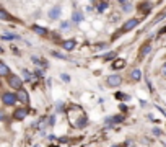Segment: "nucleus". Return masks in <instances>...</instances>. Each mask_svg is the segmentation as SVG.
Instances as JSON below:
<instances>
[{"mask_svg":"<svg viewBox=\"0 0 166 147\" xmlns=\"http://www.w3.org/2000/svg\"><path fill=\"white\" fill-rule=\"evenodd\" d=\"M150 51H151V46H150V44H145V46H143V49H142L140 56H142V57H143V56H147V54H148Z\"/></svg>","mask_w":166,"mask_h":147,"instance_id":"2eb2a0df","label":"nucleus"},{"mask_svg":"<svg viewBox=\"0 0 166 147\" xmlns=\"http://www.w3.org/2000/svg\"><path fill=\"white\" fill-rule=\"evenodd\" d=\"M8 85L15 90H20L23 88V80L18 75H8Z\"/></svg>","mask_w":166,"mask_h":147,"instance_id":"f03ea898","label":"nucleus"},{"mask_svg":"<svg viewBox=\"0 0 166 147\" xmlns=\"http://www.w3.org/2000/svg\"><path fill=\"white\" fill-rule=\"evenodd\" d=\"M17 98H18V102H21L23 105H28V102H29L28 93H26V90H23V88H20L17 92Z\"/></svg>","mask_w":166,"mask_h":147,"instance_id":"20e7f679","label":"nucleus"},{"mask_svg":"<svg viewBox=\"0 0 166 147\" xmlns=\"http://www.w3.org/2000/svg\"><path fill=\"white\" fill-rule=\"evenodd\" d=\"M124 65H125V62L122 61V59H117V62H114V64H112V67H114V69H122Z\"/></svg>","mask_w":166,"mask_h":147,"instance_id":"4468645a","label":"nucleus"},{"mask_svg":"<svg viewBox=\"0 0 166 147\" xmlns=\"http://www.w3.org/2000/svg\"><path fill=\"white\" fill-rule=\"evenodd\" d=\"M2 119H3V113H2V111H0V121H2Z\"/></svg>","mask_w":166,"mask_h":147,"instance_id":"412c9836","label":"nucleus"},{"mask_svg":"<svg viewBox=\"0 0 166 147\" xmlns=\"http://www.w3.org/2000/svg\"><path fill=\"white\" fill-rule=\"evenodd\" d=\"M130 77H132V80L138 82V80L142 78V70H140V69H133L132 74H130Z\"/></svg>","mask_w":166,"mask_h":147,"instance_id":"9b49d317","label":"nucleus"},{"mask_svg":"<svg viewBox=\"0 0 166 147\" xmlns=\"http://www.w3.org/2000/svg\"><path fill=\"white\" fill-rule=\"evenodd\" d=\"M2 38H3V39H17V34H12V33H7V34H3V36H2Z\"/></svg>","mask_w":166,"mask_h":147,"instance_id":"a211bd4d","label":"nucleus"},{"mask_svg":"<svg viewBox=\"0 0 166 147\" xmlns=\"http://www.w3.org/2000/svg\"><path fill=\"white\" fill-rule=\"evenodd\" d=\"M75 44H77L75 39H67V41H64V43H62V48L65 49V51H72V49L75 48Z\"/></svg>","mask_w":166,"mask_h":147,"instance_id":"6e6552de","label":"nucleus"},{"mask_svg":"<svg viewBox=\"0 0 166 147\" xmlns=\"http://www.w3.org/2000/svg\"><path fill=\"white\" fill-rule=\"evenodd\" d=\"M150 8H151V4H150V2H142V4H138V12H142L143 15H147V13L150 12Z\"/></svg>","mask_w":166,"mask_h":147,"instance_id":"0eeeda50","label":"nucleus"},{"mask_svg":"<svg viewBox=\"0 0 166 147\" xmlns=\"http://www.w3.org/2000/svg\"><path fill=\"white\" fill-rule=\"evenodd\" d=\"M120 83H122V78L119 77V75H111V77H108V85L109 87H119Z\"/></svg>","mask_w":166,"mask_h":147,"instance_id":"39448f33","label":"nucleus"},{"mask_svg":"<svg viewBox=\"0 0 166 147\" xmlns=\"http://www.w3.org/2000/svg\"><path fill=\"white\" fill-rule=\"evenodd\" d=\"M106 5H108V4H106V2H101V4L98 5V10H100V12H103V10H106Z\"/></svg>","mask_w":166,"mask_h":147,"instance_id":"6ab92c4d","label":"nucleus"},{"mask_svg":"<svg viewBox=\"0 0 166 147\" xmlns=\"http://www.w3.org/2000/svg\"><path fill=\"white\" fill-rule=\"evenodd\" d=\"M137 24H138V20H137V18H132V20H129L127 23H124V26H122V31H130V29H133Z\"/></svg>","mask_w":166,"mask_h":147,"instance_id":"423d86ee","label":"nucleus"},{"mask_svg":"<svg viewBox=\"0 0 166 147\" xmlns=\"http://www.w3.org/2000/svg\"><path fill=\"white\" fill-rule=\"evenodd\" d=\"M13 116H15V119L21 121V119H25V118H26V110H25V108H20V110L15 111V114H13Z\"/></svg>","mask_w":166,"mask_h":147,"instance_id":"1a4fd4ad","label":"nucleus"},{"mask_svg":"<svg viewBox=\"0 0 166 147\" xmlns=\"http://www.w3.org/2000/svg\"><path fill=\"white\" fill-rule=\"evenodd\" d=\"M10 18H12V16L5 12V10H2V8H0V20H10Z\"/></svg>","mask_w":166,"mask_h":147,"instance_id":"dca6fc26","label":"nucleus"},{"mask_svg":"<svg viewBox=\"0 0 166 147\" xmlns=\"http://www.w3.org/2000/svg\"><path fill=\"white\" fill-rule=\"evenodd\" d=\"M5 75H10V69H8V65L0 62V77H5Z\"/></svg>","mask_w":166,"mask_h":147,"instance_id":"9d476101","label":"nucleus"},{"mask_svg":"<svg viewBox=\"0 0 166 147\" xmlns=\"http://www.w3.org/2000/svg\"><path fill=\"white\" fill-rule=\"evenodd\" d=\"M33 29H34V31H36V33H39L41 36H46V34H47V29L41 28V26H36V24H34V26H33Z\"/></svg>","mask_w":166,"mask_h":147,"instance_id":"f8f14e48","label":"nucleus"},{"mask_svg":"<svg viewBox=\"0 0 166 147\" xmlns=\"http://www.w3.org/2000/svg\"><path fill=\"white\" fill-rule=\"evenodd\" d=\"M2 102H3L7 106H13L15 103L18 102V98H17V95H15V93H3Z\"/></svg>","mask_w":166,"mask_h":147,"instance_id":"7ed1b4c3","label":"nucleus"},{"mask_svg":"<svg viewBox=\"0 0 166 147\" xmlns=\"http://www.w3.org/2000/svg\"><path fill=\"white\" fill-rule=\"evenodd\" d=\"M59 12H60V8H59V7L52 8V10L49 12V16H50V18H57V16H59Z\"/></svg>","mask_w":166,"mask_h":147,"instance_id":"ddd939ff","label":"nucleus"},{"mask_svg":"<svg viewBox=\"0 0 166 147\" xmlns=\"http://www.w3.org/2000/svg\"><path fill=\"white\" fill-rule=\"evenodd\" d=\"M68 119H70V124L73 127H85L86 126V123H88L85 113L80 110L78 106L70 108V111H68Z\"/></svg>","mask_w":166,"mask_h":147,"instance_id":"f257e3e1","label":"nucleus"},{"mask_svg":"<svg viewBox=\"0 0 166 147\" xmlns=\"http://www.w3.org/2000/svg\"><path fill=\"white\" fill-rule=\"evenodd\" d=\"M161 75H163V77L166 78V62H165V64L161 65Z\"/></svg>","mask_w":166,"mask_h":147,"instance_id":"aec40b11","label":"nucleus"},{"mask_svg":"<svg viewBox=\"0 0 166 147\" xmlns=\"http://www.w3.org/2000/svg\"><path fill=\"white\" fill-rule=\"evenodd\" d=\"M73 20H75V21H77V23H80V21H82V20H83V15H82V13H80V12H77V13H73Z\"/></svg>","mask_w":166,"mask_h":147,"instance_id":"f3484780","label":"nucleus"}]
</instances>
